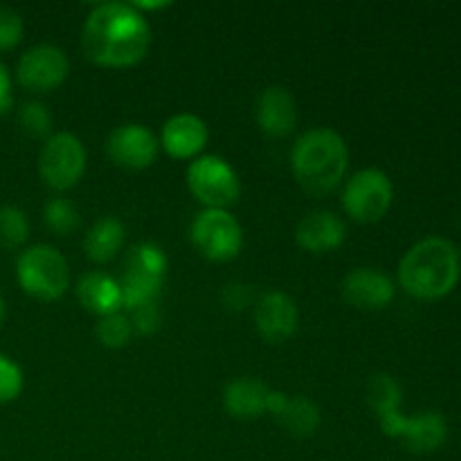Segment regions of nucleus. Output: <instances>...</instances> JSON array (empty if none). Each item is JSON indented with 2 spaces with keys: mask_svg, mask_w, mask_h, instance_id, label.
<instances>
[{
  "mask_svg": "<svg viewBox=\"0 0 461 461\" xmlns=\"http://www.w3.org/2000/svg\"><path fill=\"white\" fill-rule=\"evenodd\" d=\"M151 48V27L133 3H102L81 30V50L99 68H133Z\"/></svg>",
  "mask_w": 461,
  "mask_h": 461,
  "instance_id": "obj_1",
  "label": "nucleus"
},
{
  "mask_svg": "<svg viewBox=\"0 0 461 461\" xmlns=\"http://www.w3.org/2000/svg\"><path fill=\"white\" fill-rule=\"evenodd\" d=\"M461 277L459 248L446 237H426L414 243L399 264V284L417 300L450 295Z\"/></svg>",
  "mask_w": 461,
  "mask_h": 461,
  "instance_id": "obj_2",
  "label": "nucleus"
},
{
  "mask_svg": "<svg viewBox=\"0 0 461 461\" xmlns=\"http://www.w3.org/2000/svg\"><path fill=\"white\" fill-rule=\"evenodd\" d=\"M293 176L311 196L333 192L345 180L349 149L345 138L333 129H313L300 135L291 153Z\"/></svg>",
  "mask_w": 461,
  "mask_h": 461,
  "instance_id": "obj_3",
  "label": "nucleus"
},
{
  "mask_svg": "<svg viewBox=\"0 0 461 461\" xmlns=\"http://www.w3.org/2000/svg\"><path fill=\"white\" fill-rule=\"evenodd\" d=\"M18 286L39 302H54L66 295L70 268L61 252L45 243L25 248L16 259Z\"/></svg>",
  "mask_w": 461,
  "mask_h": 461,
  "instance_id": "obj_4",
  "label": "nucleus"
},
{
  "mask_svg": "<svg viewBox=\"0 0 461 461\" xmlns=\"http://www.w3.org/2000/svg\"><path fill=\"white\" fill-rule=\"evenodd\" d=\"M394 203V185L376 167L360 169L342 189V205L356 223H378Z\"/></svg>",
  "mask_w": 461,
  "mask_h": 461,
  "instance_id": "obj_5",
  "label": "nucleus"
},
{
  "mask_svg": "<svg viewBox=\"0 0 461 461\" xmlns=\"http://www.w3.org/2000/svg\"><path fill=\"white\" fill-rule=\"evenodd\" d=\"M187 187L205 210H228L241 194V183L225 158L201 156L187 167Z\"/></svg>",
  "mask_w": 461,
  "mask_h": 461,
  "instance_id": "obj_6",
  "label": "nucleus"
},
{
  "mask_svg": "<svg viewBox=\"0 0 461 461\" xmlns=\"http://www.w3.org/2000/svg\"><path fill=\"white\" fill-rule=\"evenodd\" d=\"M86 147L77 135L52 133L39 153V174L54 192L72 189L86 174Z\"/></svg>",
  "mask_w": 461,
  "mask_h": 461,
  "instance_id": "obj_7",
  "label": "nucleus"
},
{
  "mask_svg": "<svg viewBox=\"0 0 461 461\" xmlns=\"http://www.w3.org/2000/svg\"><path fill=\"white\" fill-rule=\"evenodd\" d=\"M189 239L205 259L225 264L241 252L243 228L228 210H203L192 221Z\"/></svg>",
  "mask_w": 461,
  "mask_h": 461,
  "instance_id": "obj_8",
  "label": "nucleus"
},
{
  "mask_svg": "<svg viewBox=\"0 0 461 461\" xmlns=\"http://www.w3.org/2000/svg\"><path fill=\"white\" fill-rule=\"evenodd\" d=\"M70 72L66 52L52 43H41L27 50L16 66V81L30 93H52Z\"/></svg>",
  "mask_w": 461,
  "mask_h": 461,
  "instance_id": "obj_9",
  "label": "nucleus"
},
{
  "mask_svg": "<svg viewBox=\"0 0 461 461\" xmlns=\"http://www.w3.org/2000/svg\"><path fill=\"white\" fill-rule=\"evenodd\" d=\"M108 158L117 167L129 171H142L156 162L160 142L144 124H122L108 135Z\"/></svg>",
  "mask_w": 461,
  "mask_h": 461,
  "instance_id": "obj_10",
  "label": "nucleus"
},
{
  "mask_svg": "<svg viewBox=\"0 0 461 461\" xmlns=\"http://www.w3.org/2000/svg\"><path fill=\"white\" fill-rule=\"evenodd\" d=\"M300 324L297 302L284 291H268L255 302V327L270 345L286 342Z\"/></svg>",
  "mask_w": 461,
  "mask_h": 461,
  "instance_id": "obj_11",
  "label": "nucleus"
},
{
  "mask_svg": "<svg viewBox=\"0 0 461 461\" xmlns=\"http://www.w3.org/2000/svg\"><path fill=\"white\" fill-rule=\"evenodd\" d=\"M342 300L360 311H383L392 304L396 286L387 273L378 268H354L342 279Z\"/></svg>",
  "mask_w": 461,
  "mask_h": 461,
  "instance_id": "obj_12",
  "label": "nucleus"
},
{
  "mask_svg": "<svg viewBox=\"0 0 461 461\" xmlns=\"http://www.w3.org/2000/svg\"><path fill=\"white\" fill-rule=\"evenodd\" d=\"M210 140V129L194 113H178L162 126L160 147L176 160H196Z\"/></svg>",
  "mask_w": 461,
  "mask_h": 461,
  "instance_id": "obj_13",
  "label": "nucleus"
},
{
  "mask_svg": "<svg viewBox=\"0 0 461 461\" xmlns=\"http://www.w3.org/2000/svg\"><path fill=\"white\" fill-rule=\"evenodd\" d=\"M347 239L345 221L329 210H315L306 214L295 228V241L311 255H324L340 248Z\"/></svg>",
  "mask_w": 461,
  "mask_h": 461,
  "instance_id": "obj_14",
  "label": "nucleus"
},
{
  "mask_svg": "<svg viewBox=\"0 0 461 461\" xmlns=\"http://www.w3.org/2000/svg\"><path fill=\"white\" fill-rule=\"evenodd\" d=\"M257 124L268 138H286L297 124V106L293 95L284 86H268L257 97Z\"/></svg>",
  "mask_w": 461,
  "mask_h": 461,
  "instance_id": "obj_15",
  "label": "nucleus"
},
{
  "mask_svg": "<svg viewBox=\"0 0 461 461\" xmlns=\"http://www.w3.org/2000/svg\"><path fill=\"white\" fill-rule=\"evenodd\" d=\"M448 439V423L439 412H421L417 417H405L396 441L412 455H430L439 450Z\"/></svg>",
  "mask_w": 461,
  "mask_h": 461,
  "instance_id": "obj_16",
  "label": "nucleus"
},
{
  "mask_svg": "<svg viewBox=\"0 0 461 461\" xmlns=\"http://www.w3.org/2000/svg\"><path fill=\"white\" fill-rule=\"evenodd\" d=\"M270 392H273V387L257 381V378H234L223 390L225 412L234 419H241V421L264 417L268 412Z\"/></svg>",
  "mask_w": 461,
  "mask_h": 461,
  "instance_id": "obj_17",
  "label": "nucleus"
},
{
  "mask_svg": "<svg viewBox=\"0 0 461 461\" xmlns=\"http://www.w3.org/2000/svg\"><path fill=\"white\" fill-rule=\"evenodd\" d=\"M77 297H79L84 309L99 315V318L120 313V311L124 309L120 282L113 279L111 275L99 273V270L81 275L79 284H77Z\"/></svg>",
  "mask_w": 461,
  "mask_h": 461,
  "instance_id": "obj_18",
  "label": "nucleus"
},
{
  "mask_svg": "<svg viewBox=\"0 0 461 461\" xmlns=\"http://www.w3.org/2000/svg\"><path fill=\"white\" fill-rule=\"evenodd\" d=\"M126 239V225L117 216H102L90 225L84 237V252L95 264L115 259Z\"/></svg>",
  "mask_w": 461,
  "mask_h": 461,
  "instance_id": "obj_19",
  "label": "nucleus"
},
{
  "mask_svg": "<svg viewBox=\"0 0 461 461\" xmlns=\"http://www.w3.org/2000/svg\"><path fill=\"white\" fill-rule=\"evenodd\" d=\"M275 419L282 423V428L288 435L297 437V439L313 437L318 428L322 426V412L306 396H288L286 405H284V410Z\"/></svg>",
  "mask_w": 461,
  "mask_h": 461,
  "instance_id": "obj_20",
  "label": "nucleus"
},
{
  "mask_svg": "<svg viewBox=\"0 0 461 461\" xmlns=\"http://www.w3.org/2000/svg\"><path fill=\"white\" fill-rule=\"evenodd\" d=\"M401 401H403V392H401L399 381L394 376H390L385 372H378L369 378L367 403L376 412L378 419L401 412Z\"/></svg>",
  "mask_w": 461,
  "mask_h": 461,
  "instance_id": "obj_21",
  "label": "nucleus"
},
{
  "mask_svg": "<svg viewBox=\"0 0 461 461\" xmlns=\"http://www.w3.org/2000/svg\"><path fill=\"white\" fill-rule=\"evenodd\" d=\"M43 223L54 237H68V234L77 232L81 225L79 210L75 207V203L68 201V198H50L43 207Z\"/></svg>",
  "mask_w": 461,
  "mask_h": 461,
  "instance_id": "obj_22",
  "label": "nucleus"
},
{
  "mask_svg": "<svg viewBox=\"0 0 461 461\" xmlns=\"http://www.w3.org/2000/svg\"><path fill=\"white\" fill-rule=\"evenodd\" d=\"M126 268L135 270V273L165 279L169 261H167L165 250L160 246H156V243H140L126 257Z\"/></svg>",
  "mask_w": 461,
  "mask_h": 461,
  "instance_id": "obj_23",
  "label": "nucleus"
},
{
  "mask_svg": "<svg viewBox=\"0 0 461 461\" xmlns=\"http://www.w3.org/2000/svg\"><path fill=\"white\" fill-rule=\"evenodd\" d=\"M30 237V221L21 207H0V246L7 250H16Z\"/></svg>",
  "mask_w": 461,
  "mask_h": 461,
  "instance_id": "obj_24",
  "label": "nucleus"
},
{
  "mask_svg": "<svg viewBox=\"0 0 461 461\" xmlns=\"http://www.w3.org/2000/svg\"><path fill=\"white\" fill-rule=\"evenodd\" d=\"M97 340L102 342L106 349H122L131 342L133 338V327H131V320L126 313H113V315H104L99 318L97 329Z\"/></svg>",
  "mask_w": 461,
  "mask_h": 461,
  "instance_id": "obj_25",
  "label": "nucleus"
},
{
  "mask_svg": "<svg viewBox=\"0 0 461 461\" xmlns=\"http://www.w3.org/2000/svg\"><path fill=\"white\" fill-rule=\"evenodd\" d=\"M18 126L34 140H48L52 135V113L41 102H25L18 108Z\"/></svg>",
  "mask_w": 461,
  "mask_h": 461,
  "instance_id": "obj_26",
  "label": "nucleus"
},
{
  "mask_svg": "<svg viewBox=\"0 0 461 461\" xmlns=\"http://www.w3.org/2000/svg\"><path fill=\"white\" fill-rule=\"evenodd\" d=\"M23 372L9 356L0 354V405L12 403L23 392Z\"/></svg>",
  "mask_w": 461,
  "mask_h": 461,
  "instance_id": "obj_27",
  "label": "nucleus"
},
{
  "mask_svg": "<svg viewBox=\"0 0 461 461\" xmlns=\"http://www.w3.org/2000/svg\"><path fill=\"white\" fill-rule=\"evenodd\" d=\"M23 18L16 9L0 7V52L14 50L23 41Z\"/></svg>",
  "mask_w": 461,
  "mask_h": 461,
  "instance_id": "obj_28",
  "label": "nucleus"
},
{
  "mask_svg": "<svg viewBox=\"0 0 461 461\" xmlns=\"http://www.w3.org/2000/svg\"><path fill=\"white\" fill-rule=\"evenodd\" d=\"M129 320L131 327H133V333H138V336H153L162 324L160 306H158V302L156 304L138 306V309L129 311Z\"/></svg>",
  "mask_w": 461,
  "mask_h": 461,
  "instance_id": "obj_29",
  "label": "nucleus"
},
{
  "mask_svg": "<svg viewBox=\"0 0 461 461\" xmlns=\"http://www.w3.org/2000/svg\"><path fill=\"white\" fill-rule=\"evenodd\" d=\"M223 304L230 311H243L252 304V288L246 284H228L223 291Z\"/></svg>",
  "mask_w": 461,
  "mask_h": 461,
  "instance_id": "obj_30",
  "label": "nucleus"
},
{
  "mask_svg": "<svg viewBox=\"0 0 461 461\" xmlns=\"http://www.w3.org/2000/svg\"><path fill=\"white\" fill-rule=\"evenodd\" d=\"M12 75H9L7 66L5 63H0V115H5V113H9V108H12Z\"/></svg>",
  "mask_w": 461,
  "mask_h": 461,
  "instance_id": "obj_31",
  "label": "nucleus"
},
{
  "mask_svg": "<svg viewBox=\"0 0 461 461\" xmlns=\"http://www.w3.org/2000/svg\"><path fill=\"white\" fill-rule=\"evenodd\" d=\"M171 3H142V0H140V3H133V7L138 9L140 14H144V12H158V9H165V7H169Z\"/></svg>",
  "mask_w": 461,
  "mask_h": 461,
  "instance_id": "obj_32",
  "label": "nucleus"
},
{
  "mask_svg": "<svg viewBox=\"0 0 461 461\" xmlns=\"http://www.w3.org/2000/svg\"><path fill=\"white\" fill-rule=\"evenodd\" d=\"M5 315H7V309H5V300H3V295H0V327H3V322H5Z\"/></svg>",
  "mask_w": 461,
  "mask_h": 461,
  "instance_id": "obj_33",
  "label": "nucleus"
},
{
  "mask_svg": "<svg viewBox=\"0 0 461 461\" xmlns=\"http://www.w3.org/2000/svg\"><path fill=\"white\" fill-rule=\"evenodd\" d=\"M459 257H461V250H459Z\"/></svg>",
  "mask_w": 461,
  "mask_h": 461,
  "instance_id": "obj_34",
  "label": "nucleus"
}]
</instances>
